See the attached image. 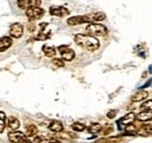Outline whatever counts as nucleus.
<instances>
[{"mask_svg": "<svg viewBox=\"0 0 152 143\" xmlns=\"http://www.w3.org/2000/svg\"><path fill=\"white\" fill-rule=\"evenodd\" d=\"M75 42L80 47L88 51H95L99 48V42L98 40L90 35H83V34H77L75 35Z\"/></svg>", "mask_w": 152, "mask_h": 143, "instance_id": "obj_1", "label": "nucleus"}, {"mask_svg": "<svg viewBox=\"0 0 152 143\" xmlns=\"http://www.w3.org/2000/svg\"><path fill=\"white\" fill-rule=\"evenodd\" d=\"M88 35L90 36H104L107 33H108V29L105 26L101 25V23H90L87 26L86 28Z\"/></svg>", "mask_w": 152, "mask_h": 143, "instance_id": "obj_2", "label": "nucleus"}, {"mask_svg": "<svg viewBox=\"0 0 152 143\" xmlns=\"http://www.w3.org/2000/svg\"><path fill=\"white\" fill-rule=\"evenodd\" d=\"M43 15H45V11L41 9L40 7H32V8H28L26 11V17L28 18L29 21L40 20Z\"/></svg>", "mask_w": 152, "mask_h": 143, "instance_id": "obj_3", "label": "nucleus"}, {"mask_svg": "<svg viewBox=\"0 0 152 143\" xmlns=\"http://www.w3.org/2000/svg\"><path fill=\"white\" fill-rule=\"evenodd\" d=\"M8 140L11 141L12 143H32L28 139L27 136L21 133V131H11L8 134Z\"/></svg>", "mask_w": 152, "mask_h": 143, "instance_id": "obj_4", "label": "nucleus"}, {"mask_svg": "<svg viewBox=\"0 0 152 143\" xmlns=\"http://www.w3.org/2000/svg\"><path fill=\"white\" fill-rule=\"evenodd\" d=\"M57 50L60 51V54H61L62 58H63L64 61L70 62V61H73V59H74V57H75V53H74V50H73V49H70V48H69V47H67V46H61V47H58V48H57Z\"/></svg>", "mask_w": 152, "mask_h": 143, "instance_id": "obj_5", "label": "nucleus"}, {"mask_svg": "<svg viewBox=\"0 0 152 143\" xmlns=\"http://www.w3.org/2000/svg\"><path fill=\"white\" fill-rule=\"evenodd\" d=\"M136 120V115L133 113H128L126 115H124L122 119L118 120L117 125H118V128L119 129H124L126 126L132 125V122Z\"/></svg>", "mask_w": 152, "mask_h": 143, "instance_id": "obj_6", "label": "nucleus"}, {"mask_svg": "<svg viewBox=\"0 0 152 143\" xmlns=\"http://www.w3.org/2000/svg\"><path fill=\"white\" fill-rule=\"evenodd\" d=\"M41 0H18V6L21 9H28L32 7H40Z\"/></svg>", "mask_w": 152, "mask_h": 143, "instance_id": "obj_7", "label": "nucleus"}, {"mask_svg": "<svg viewBox=\"0 0 152 143\" xmlns=\"http://www.w3.org/2000/svg\"><path fill=\"white\" fill-rule=\"evenodd\" d=\"M49 12H50L52 15L58 17V18H62V17H66V15L69 14V11L64 7H61V6H52Z\"/></svg>", "mask_w": 152, "mask_h": 143, "instance_id": "obj_8", "label": "nucleus"}, {"mask_svg": "<svg viewBox=\"0 0 152 143\" xmlns=\"http://www.w3.org/2000/svg\"><path fill=\"white\" fill-rule=\"evenodd\" d=\"M10 34L14 38H20L23 34V27L20 23H13L10 28Z\"/></svg>", "mask_w": 152, "mask_h": 143, "instance_id": "obj_9", "label": "nucleus"}, {"mask_svg": "<svg viewBox=\"0 0 152 143\" xmlns=\"http://www.w3.org/2000/svg\"><path fill=\"white\" fill-rule=\"evenodd\" d=\"M87 22H96V21H102L105 19V14L102 12H97V13H90L88 15H84Z\"/></svg>", "mask_w": 152, "mask_h": 143, "instance_id": "obj_10", "label": "nucleus"}, {"mask_svg": "<svg viewBox=\"0 0 152 143\" xmlns=\"http://www.w3.org/2000/svg\"><path fill=\"white\" fill-rule=\"evenodd\" d=\"M12 38L8 36H4L0 38V51H5L7 50L11 46H12Z\"/></svg>", "mask_w": 152, "mask_h": 143, "instance_id": "obj_11", "label": "nucleus"}, {"mask_svg": "<svg viewBox=\"0 0 152 143\" xmlns=\"http://www.w3.org/2000/svg\"><path fill=\"white\" fill-rule=\"evenodd\" d=\"M68 25L69 26H77V25H82L84 22H87L86 17L84 15H81V17H73V18L68 19Z\"/></svg>", "mask_w": 152, "mask_h": 143, "instance_id": "obj_12", "label": "nucleus"}, {"mask_svg": "<svg viewBox=\"0 0 152 143\" xmlns=\"http://www.w3.org/2000/svg\"><path fill=\"white\" fill-rule=\"evenodd\" d=\"M149 95V93L146 92V91H144V90H140V91H138L136 94H133L132 98H131V100L132 101H142V100H144V99H146V97Z\"/></svg>", "mask_w": 152, "mask_h": 143, "instance_id": "obj_13", "label": "nucleus"}, {"mask_svg": "<svg viewBox=\"0 0 152 143\" xmlns=\"http://www.w3.org/2000/svg\"><path fill=\"white\" fill-rule=\"evenodd\" d=\"M7 125H8V128H10L11 130H17V129L19 128L20 122H19V120H18L17 118H14V116H11V118H8Z\"/></svg>", "mask_w": 152, "mask_h": 143, "instance_id": "obj_14", "label": "nucleus"}, {"mask_svg": "<svg viewBox=\"0 0 152 143\" xmlns=\"http://www.w3.org/2000/svg\"><path fill=\"white\" fill-rule=\"evenodd\" d=\"M37 134H38V128H37V126L34 125H28L26 127V136L27 137H32V136H37Z\"/></svg>", "mask_w": 152, "mask_h": 143, "instance_id": "obj_15", "label": "nucleus"}, {"mask_svg": "<svg viewBox=\"0 0 152 143\" xmlns=\"http://www.w3.org/2000/svg\"><path fill=\"white\" fill-rule=\"evenodd\" d=\"M48 128H49L52 131H54V133H60V131H62V129H63V125H62L60 121H52Z\"/></svg>", "mask_w": 152, "mask_h": 143, "instance_id": "obj_16", "label": "nucleus"}, {"mask_svg": "<svg viewBox=\"0 0 152 143\" xmlns=\"http://www.w3.org/2000/svg\"><path fill=\"white\" fill-rule=\"evenodd\" d=\"M152 119V113L151 112H146V110H143L140 112L138 115H137V120L139 121H149Z\"/></svg>", "mask_w": 152, "mask_h": 143, "instance_id": "obj_17", "label": "nucleus"}, {"mask_svg": "<svg viewBox=\"0 0 152 143\" xmlns=\"http://www.w3.org/2000/svg\"><path fill=\"white\" fill-rule=\"evenodd\" d=\"M42 50H43V54L46 55L47 57H54L55 54H56L55 48L54 47H50V46H43Z\"/></svg>", "mask_w": 152, "mask_h": 143, "instance_id": "obj_18", "label": "nucleus"}, {"mask_svg": "<svg viewBox=\"0 0 152 143\" xmlns=\"http://www.w3.org/2000/svg\"><path fill=\"white\" fill-rule=\"evenodd\" d=\"M88 130L91 134H98L102 130V126L99 125V124H93V125L88 128Z\"/></svg>", "mask_w": 152, "mask_h": 143, "instance_id": "obj_19", "label": "nucleus"}, {"mask_svg": "<svg viewBox=\"0 0 152 143\" xmlns=\"http://www.w3.org/2000/svg\"><path fill=\"white\" fill-rule=\"evenodd\" d=\"M6 127V114L4 112H0V133L5 130Z\"/></svg>", "mask_w": 152, "mask_h": 143, "instance_id": "obj_20", "label": "nucleus"}, {"mask_svg": "<svg viewBox=\"0 0 152 143\" xmlns=\"http://www.w3.org/2000/svg\"><path fill=\"white\" fill-rule=\"evenodd\" d=\"M140 133H143V135L152 133V125H143L140 128Z\"/></svg>", "mask_w": 152, "mask_h": 143, "instance_id": "obj_21", "label": "nucleus"}, {"mask_svg": "<svg viewBox=\"0 0 152 143\" xmlns=\"http://www.w3.org/2000/svg\"><path fill=\"white\" fill-rule=\"evenodd\" d=\"M140 108H142L143 110L151 112V110H152V100H148V101H145L144 104H142Z\"/></svg>", "mask_w": 152, "mask_h": 143, "instance_id": "obj_22", "label": "nucleus"}, {"mask_svg": "<svg viewBox=\"0 0 152 143\" xmlns=\"http://www.w3.org/2000/svg\"><path fill=\"white\" fill-rule=\"evenodd\" d=\"M124 129H125V131H126L129 135H136V134H137V128H136L133 125L126 126Z\"/></svg>", "mask_w": 152, "mask_h": 143, "instance_id": "obj_23", "label": "nucleus"}, {"mask_svg": "<svg viewBox=\"0 0 152 143\" xmlns=\"http://www.w3.org/2000/svg\"><path fill=\"white\" fill-rule=\"evenodd\" d=\"M72 128L75 130V131H83L86 129V126L83 124H80V122H75L72 125Z\"/></svg>", "mask_w": 152, "mask_h": 143, "instance_id": "obj_24", "label": "nucleus"}, {"mask_svg": "<svg viewBox=\"0 0 152 143\" xmlns=\"http://www.w3.org/2000/svg\"><path fill=\"white\" fill-rule=\"evenodd\" d=\"M53 64L57 66V68H63L64 66V62L62 59H58V58H54L53 59Z\"/></svg>", "mask_w": 152, "mask_h": 143, "instance_id": "obj_25", "label": "nucleus"}, {"mask_svg": "<svg viewBox=\"0 0 152 143\" xmlns=\"http://www.w3.org/2000/svg\"><path fill=\"white\" fill-rule=\"evenodd\" d=\"M113 131V127L111 126H109V127H107L105 129H104V134L107 135V134H109V133H111Z\"/></svg>", "mask_w": 152, "mask_h": 143, "instance_id": "obj_26", "label": "nucleus"}, {"mask_svg": "<svg viewBox=\"0 0 152 143\" xmlns=\"http://www.w3.org/2000/svg\"><path fill=\"white\" fill-rule=\"evenodd\" d=\"M115 115H116V110H110V112L108 113V118H110V119L115 118Z\"/></svg>", "mask_w": 152, "mask_h": 143, "instance_id": "obj_27", "label": "nucleus"}]
</instances>
